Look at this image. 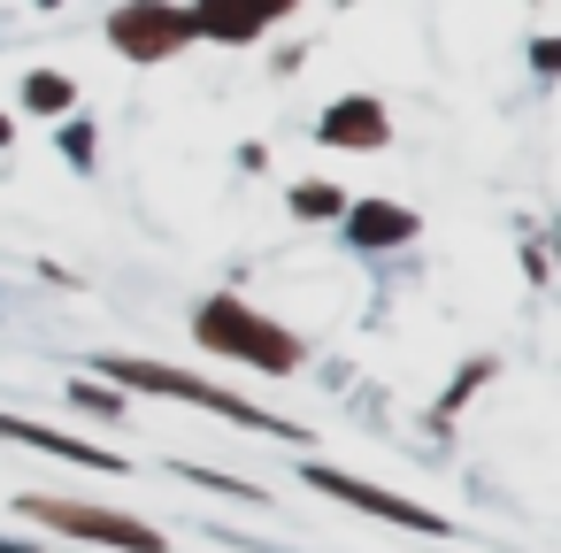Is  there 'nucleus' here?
<instances>
[{"label": "nucleus", "mask_w": 561, "mask_h": 553, "mask_svg": "<svg viewBox=\"0 0 561 553\" xmlns=\"http://www.w3.org/2000/svg\"><path fill=\"white\" fill-rule=\"evenodd\" d=\"M201 338H208V346H224V354H247V361H262L270 377H285V369L300 361V346H293L285 331L254 323V315H247V308H231V300H208V308H201Z\"/></svg>", "instance_id": "nucleus-1"}, {"label": "nucleus", "mask_w": 561, "mask_h": 553, "mask_svg": "<svg viewBox=\"0 0 561 553\" xmlns=\"http://www.w3.org/2000/svg\"><path fill=\"white\" fill-rule=\"evenodd\" d=\"M116 384H147V392H170V400H201V407H216V415H239V423H254V430H285L277 415H254L247 400H231V392H216V384H193V377H170V369H154V361H101ZM293 438V430H285Z\"/></svg>", "instance_id": "nucleus-2"}, {"label": "nucleus", "mask_w": 561, "mask_h": 553, "mask_svg": "<svg viewBox=\"0 0 561 553\" xmlns=\"http://www.w3.org/2000/svg\"><path fill=\"white\" fill-rule=\"evenodd\" d=\"M108 39H116L131 62H162L178 39H193V24H185V9H154V0H131V9L108 24Z\"/></svg>", "instance_id": "nucleus-3"}, {"label": "nucleus", "mask_w": 561, "mask_h": 553, "mask_svg": "<svg viewBox=\"0 0 561 553\" xmlns=\"http://www.w3.org/2000/svg\"><path fill=\"white\" fill-rule=\"evenodd\" d=\"M316 139H323V147H354V154L385 147V139H392V124H385V101H369V93H354V101H331V108H323V124H316Z\"/></svg>", "instance_id": "nucleus-4"}, {"label": "nucleus", "mask_w": 561, "mask_h": 553, "mask_svg": "<svg viewBox=\"0 0 561 553\" xmlns=\"http://www.w3.org/2000/svg\"><path fill=\"white\" fill-rule=\"evenodd\" d=\"M308 484H316V492H331V499H346V507L392 515V522H408V530H446L431 507H415V499H400V492H377V484H354V476H339V469H308Z\"/></svg>", "instance_id": "nucleus-5"}, {"label": "nucleus", "mask_w": 561, "mask_h": 553, "mask_svg": "<svg viewBox=\"0 0 561 553\" xmlns=\"http://www.w3.org/2000/svg\"><path fill=\"white\" fill-rule=\"evenodd\" d=\"M277 16H293V0H201L185 24L208 32V39H254V32H270Z\"/></svg>", "instance_id": "nucleus-6"}, {"label": "nucleus", "mask_w": 561, "mask_h": 553, "mask_svg": "<svg viewBox=\"0 0 561 553\" xmlns=\"http://www.w3.org/2000/svg\"><path fill=\"white\" fill-rule=\"evenodd\" d=\"M39 515H55L62 530L108 538V545H131V553H162V538H154V530H139V522H124V515H93V507H39Z\"/></svg>", "instance_id": "nucleus-7"}, {"label": "nucleus", "mask_w": 561, "mask_h": 553, "mask_svg": "<svg viewBox=\"0 0 561 553\" xmlns=\"http://www.w3.org/2000/svg\"><path fill=\"white\" fill-rule=\"evenodd\" d=\"M0 438H24V446L70 453V461H93V469H124L116 453H101V446H85V438H62V430H39V423H16V415H0Z\"/></svg>", "instance_id": "nucleus-8"}, {"label": "nucleus", "mask_w": 561, "mask_h": 553, "mask_svg": "<svg viewBox=\"0 0 561 553\" xmlns=\"http://www.w3.org/2000/svg\"><path fill=\"white\" fill-rule=\"evenodd\" d=\"M346 231H354V246H400V239H415V216L408 208H354L346 216Z\"/></svg>", "instance_id": "nucleus-9"}, {"label": "nucleus", "mask_w": 561, "mask_h": 553, "mask_svg": "<svg viewBox=\"0 0 561 553\" xmlns=\"http://www.w3.org/2000/svg\"><path fill=\"white\" fill-rule=\"evenodd\" d=\"M70 101H78V85H70V78H55V70H39V78L24 85V108H32V116H62Z\"/></svg>", "instance_id": "nucleus-10"}, {"label": "nucleus", "mask_w": 561, "mask_h": 553, "mask_svg": "<svg viewBox=\"0 0 561 553\" xmlns=\"http://www.w3.org/2000/svg\"><path fill=\"white\" fill-rule=\"evenodd\" d=\"M339 208H346V200H339L331 185H300V193H293V216H339Z\"/></svg>", "instance_id": "nucleus-11"}, {"label": "nucleus", "mask_w": 561, "mask_h": 553, "mask_svg": "<svg viewBox=\"0 0 561 553\" xmlns=\"http://www.w3.org/2000/svg\"><path fill=\"white\" fill-rule=\"evenodd\" d=\"M62 154H70V162H93V131H78V124H62Z\"/></svg>", "instance_id": "nucleus-12"}, {"label": "nucleus", "mask_w": 561, "mask_h": 553, "mask_svg": "<svg viewBox=\"0 0 561 553\" xmlns=\"http://www.w3.org/2000/svg\"><path fill=\"white\" fill-rule=\"evenodd\" d=\"M9 139H16V124H9V116H0V147H9Z\"/></svg>", "instance_id": "nucleus-13"}, {"label": "nucleus", "mask_w": 561, "mask_h": 553, "mask_svg": "<svg viewBox=\"0 0 561 553\" xmlns=\"http://www.w3.org/2000/svg\"><path fill=\"white\" fill-rule=\"evenodd\" d=\"M39 9H62V0H39Z\"/></svg>", "instance_id": "nucleus-14"}]
</instances>
